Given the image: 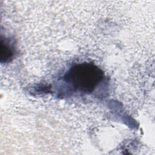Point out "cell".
<instances>
[{
	"label": "cell",
	"instance_id": "2",
	"mask_svg": "<svg viewBox=\"0 0 155 155\" xmlns=\"http://www.w3.org/2000/svg\"><path fill=\"white\" fill-rule=\"evenodd\" d=\"M1 62H7L11 61L15 53L13 43L8 39H1Z\"/></svg>",
	"mask_w": 155,
	"mask_h": 155
},
{
	"label": "cell",
	"instance_id": "1",
	"mask_svg": "<svg viewBox=\"0 0 155 155\" xmlns=\"http://www.w3.org/2000/svg\"><path fill=\"white\" fill-rule=\"evenodd\" d=\"M104 78L102 70L92 63H82L71 67L64 76V81L74 91L91 93Z\"/></svg>",
	"mask_w": 155,
	"mask_h": 155
}]
</instances>
